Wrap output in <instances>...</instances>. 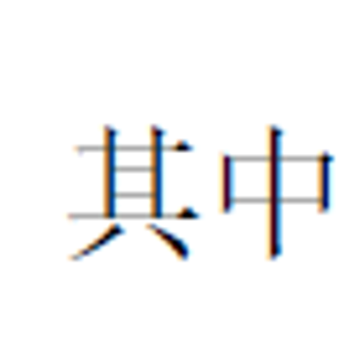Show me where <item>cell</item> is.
Instances as JSON below:
<instances>
[]
</instances>
